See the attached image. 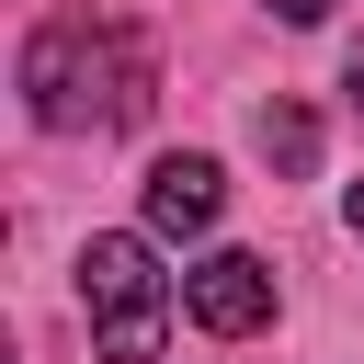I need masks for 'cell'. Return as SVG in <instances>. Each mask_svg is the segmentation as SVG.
<instances>
[{
  "label": "cell",
  "mask_w": 364,
  "mask_h": 364,
  "mask_svg": "<svg viewBox=\"0 0 364 364\" xmlns=\"http://www.w3.org/2000/svg\"><path fill=\"white\" fill-rule=\"evenodd\" d=\"M80 307H91V353L102 364H159L171 273L148 262V239H80Z\"/></svg>",
  "instance_id": "2"
},
{
  "label": "cell",
  "mask_w": 364,
  "mask_h": 364,
  "mask_svg": "<svg viewBox=\"0 0 364 364\" xmlns=\"http://www.w3.org/2000/svg\"><path fill=\"white\" fill-rule=\"evenodd\" d=\"M148 91H159V57H148V34H136V23L57 11V23H34V46H23V102H34V125H57V136L136 125V114H148Z\"/></svg>",
  "instance_id": "1"
},
{
  "label": "cell",
  "mask_w": 364,
  "mask_h": 364,
  "mask_svg": "<svg viewBox=\"0 0 364 364\" xmlns=\"http://www.w3.org/2000/svg\"><path fill=\"white\" fill-rule=\"evenodd\" d=\"M341 80H353V114H364V46H353V68H341Z\"/></svg>",
  "instance_id": "7"
},
{
  "label": "cell",
  "mask_w": 364,
  "mask_h": 364,
  "mask_svg": "<svg viewBox=\"0 0 364 364\" xmlns=\"http://www.w3.org/2000/svg\"><path fill=\"white\" fill-rule=\"evenodd\" d=\"M182 307H193L216 341H239V330L273 318V262H262V250H205V262L182 273Z\"/></svg>",
  "instance_id": "3"
},
{
  "label": "cell",
  "mask_w": 364,
  "mask_h": 364,
  "mask_svg": "<svg viewBox=\"0 0 364 364\" xmlns=\"http://www.w3.org/2000/svg\"><path fill=\"white\" fill-rule=\"evenodd\" d=\"M250 136H262V159H273V171H307V159H318V114H307V102H284V91L250 114Z\"/></svg>",
  "instance_id": "5"
},
{
  "label": "cell",
  "mask_w": 364,
  "mask_h": 364,
  "mask_svg": "<svg viewBox=\"0 0 364 364\" xmlns=\"http://www.w3.org/2000/svg\"><path fill=\"white\" fill-rule=\"evenodd\" d=\"M341 216H353V239H364V182H353V205H341Z\"/></svg>",
  "instance_id": "8"
},
{
  "label": "cell",
  "mask_w": 364,
  "mask_h": 364,
  "mask_svg": "<svg viewBox=\"0 0 364 364\" xmlns=\"http://www.w3.org/2000/svg\"><path fill=\"white\" fill-rule=\"evenodd\" d=\"M216 159H193V148H171L159 171H148V228L159 239H193V228H216Z\"/></svg>",
  "instance_id": "4"
},
{
  "label": "cell",
  "mask_w": 364,
  "mask_h": 364,
  "mask_svg": "<svg viewBox=\"0 0 364 364\" xmlns=\"http://www.w3.org/2000/svg\"><path fill=\"white\" fill-rule=\"evenodd\" d=\"M273 11H284V23H318V11H330V0H273Z\"/></svg>",
  "instance_id": "6"
}]
</instances>
